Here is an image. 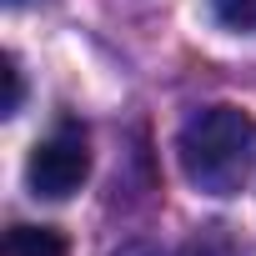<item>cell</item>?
I'll return each mask as SVG.
<instances>
[{
	"label": "cell",
	"mask_w": 256,
	"mask_h": 256,
	"mask_svg": "<svg viewBox=\"0 0 256 256\" xmlns=\"http://www.w3.org/2000/svg\"><path fill=\"white\" fill-rule=\"evenodd\" d=\"M181 171L206 196H236L256 176V116L241 106H206L176 136Z\"/></svg>",
	"instance_id": "1"
},
{
	"label": "cell",
	"mask_w": 256,
	"mask_h": 256,
	"mask_svg": "<svg viewBox=\"0 0 256 256\" xmlns=\"http://www.w3.org/2000/svg\"><path fill=\"white\" fill-rule=\"evenodd\" d=\"M90 176V136L80 120H60L46 141L30 146L26 156V186L46 201H66L86 186Z\"/></svg>",
	"instance_id": "2"
},
{
	"label": "cell",
	"mask_w": 256,
	"mask_h": 256,
	"mask_svg": "<svg viewBox=\"0 0 256 256\" xmlns=\"http://www.w3.org/2000/svg\"><path fill=\"white\" fill-rule=\"evenodd\" d=\"M0 256H70V246L56 226H10L0 241Z\"/></svg>",
	"instance_id": "3"
},
{
	"label": "cell",
	"mask_w": 256,
	"mask_h": 256,
	"mask_svg": "<svg viewBox=\"0 0 256 256\" xmlns=\"http://www.w3.org/2000/svg\"><path fill=\"white\" fill-rule=\"evenodd\" d=\"M211 10L226 30H256V0H211Z\"/></svg>",
	"instance_id": "4"
},
{
	"label": "cell",
	"mask_w": 256,
	"mask_h": 256,
	"mask_svg": "<svg viewBox=\"0 0 256 256\" xmlns=\"http://www.w3.org/2000/svg\"><path fill=\"white\" fill-rule=\"evenodd\" d=\"M0 76H6V100H0V116H16V110H20V96H26V80H20V60H16V56H6Z\"/></svg>",
	"instance_id": "5"
},
{
	"label": "cell",
	"mask_w": 256,
	"mask_h": 256,
	"mask_svg": "<svg viewBox=\"0 0 256 256\" xmlns=\"http://www.w3.org/2000/svg\"><path fill=\"white\" fill-rule=\"evenodd\" d=\"M176 256H216V246H201V241H196V246H186V251H176Z\"/></svg>",
	"instance_id": "6"
},
{
	"label": "cell",
	"mask_w": 256,
	"mask_h": 256,
	"mask_svg": "<svg viewBox=\"0 0 256 256\" xmlns=\"http://www.w3.org/2000/svg\"><path fill=\"white\" fill-rule=\"evenodd\" d=\"M6 6H20V0H6Z\"/></svg>",
	"instance_id": "7"
}]
</instances>
